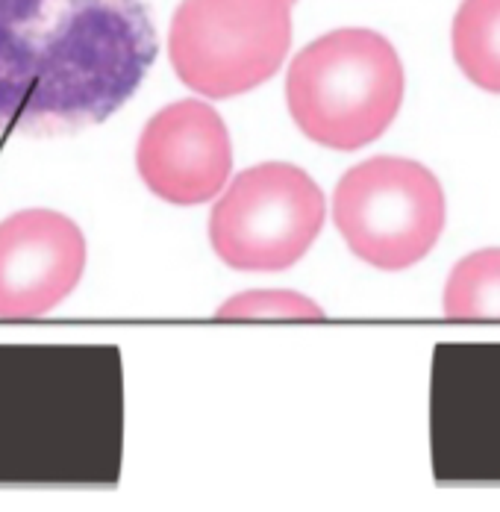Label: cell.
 I'll return each mask as SVG.
<instances>
[{
  "instance_id": "cell-8",
  "label": "cell",
  "mask_w": 500,
  "mask_h": 512,
  "mask_svg": "<svg viewBox=\"0 0 500 512\" xmlns=\"http://www.w3.org/2000/svg\"><path fill=\"white\" fill-rule=\"evenodd\" d=\"M450 45L462 74L474 86L500 95V0H462Z\"/></svg>"
},
{
  "instance_id": "cell-7",
  "label": "cell",
  "mask_w": 500,
  "mask_h": 512,
  "mask_svg": "<svg viewBox=\"0 0 500 512\" xmlns=\"http://www.w3.org/2000/svg\"><path fill=\"white\" fill-rule=\"evenodd\" d=\"M86 236L62 212L24 209L0 221V318H39L83 280Z\"/></svg>"
},
{
  "instance_id": "cell-1",
  "label": "cell",
  "mask_w": 500,
  "mask_h": 512,
  "mask_svg": "<svg viewBox=\"0 0 500 512\" xmlns=\"http://www.w3.org/2000/svg\"><path fill=\"white\" fill-rule=\"evenodd\" d=\"M156 51L145 0H0V133L103 124L136 95Z\"/></svg>"
},
{
  "instance_id": "cell-2",
  "label": "cell",
  "mask_w": 500,
  "mask_h": 512,
  "mask_svg": "<svg viewBox=\"0 0 500 512\" xmlns=\"http://www.w3.org/2000/svg\"><path fill=\"white\" fill-rule=\"evenodd\" d=\"M406 92L398 51L374 30H333L292 59L286 101L298 130L321 148L356 151L398 118Z\"/></svg>"
},
{
  "instance_id": "cell-11",
  "label": "cell",
  "mask_w": 500,
  "mask_h": 512,
  "mask_svg": "<svg viewBox=\"0 0 500 512\" xmlns=\"http://www.w3.org/2000/svg\"><path fill=\"white\" fill-rule=\"evenodd\" d=\"M292 3H295V0H292Z\"/></svg>"
},
{
  "instance_id": "cell-10",
  "label": "cell",
  "mask_w": 500,
  "mask_h": 512,
  "mask_svg": "<svg viewBox=\"0 0 500 512\" xmlns=\"http://www.w3.org/2000/svg\"><path fill=\"white\" fill-rule=\"evenodd\" d=\"M221 321L230 318H300V321H318L324 318L321 307L298 292H245L230 301H224L218 312Z\"/></svg>"
},
{
  "instance_id": "cell-5",
  "label": "cell",
  "mask_w": 500,
  "mask_h": 512,
  "mask_svg": "<svg viewBox=\"0 0 500 512\" xmlns=\"http://www.w3.org/2000/svg\"><path fill=\"white\" fill-rule=\"evenodd\" d=\"M324 192L298 165L265 162L242 171L209 215L218 259L239 271H283L324 227Z\"/></svg>"
},
{
  "instance_id": "cell-4",
  "label": "cell",
  "mask_w": 500,
  "mask_h": 512,
  "mask_svg": "<svg viewBox=\"0 0 500 512\" xmlns=\"http://www.w3.org/2000/svg\"><path fill=\"white\" fill-rule=\"evenodd\" d=\"M445 192L430 168L374 156L350 168L333 195V218L362 262L403 271L433 251L445 230Z\"/></svg>"
},
{
  "instance_id": "cell-9",
  "label": "cell",
  "mask_w": 500,
  "mask_h": 512,
  "mask_svg": "<svg viewBox=\"0 0 500 512\" xmlns=\"http://www.w3.org/2000/svg\"><path fill=\"white\" fill-rule=\"evenodd\" d=\"M445 315L453 321H500V248L465 256L450 271Z\"/></svg>"
},
{
  "instance_id": "cell-3",
  "label": "cell",
  "mask_w": 500,
  "mask_h": 512,
  "mask_svg": "<svg viewBox=\"0 0 500 512\" xmlns=\"http://www.w3.org/2000/svg\"><path fill=\"white\" fill-rule=\"evenodd\" d=\"M292 48V0H183L168 56L183 86L236 98L274 77Z\"/></svg>"
},
{
  "instance_id": "cell-6",
  "label": "cell",
  "mask_w": 500,
  "mask_h": 512,
  "mask_svg": "<svg viewBox=\"0 0 500 512\" xmlns=\"http://www.w3.org/2000/svg\"><path fill=\"white\" fill-rule=\"evenodd\" d=\"M136 165L156 198L180 206L206 204L233 171L227 124L209 103H171L145 124Z\"/></svg>"
}]
</instances>
